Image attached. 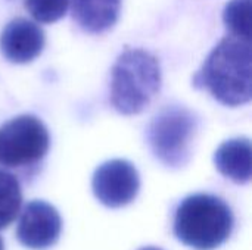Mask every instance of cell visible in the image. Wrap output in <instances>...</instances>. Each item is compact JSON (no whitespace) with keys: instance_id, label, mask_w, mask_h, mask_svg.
Masks as SVG:
<instances>
[{"instance_id":"6da1fadb","label":"cell","mask_w":252,"mask_h":250,"mask_svg":"<svg viewBox=\"0 0 252 250\" xmlns=\"http://www.w3.org/2000/svg\"><path fill=\"white\" fill-rule=\"evenodd\" d=\"M193 85L226 106H241L252 97L251 41L224 37L193 77Z\"/></svg>"},{"instance_id":"7a4b0ae2","label":"cell","mask_w":252,"mask_h":250,"mask_svg":"<svg viewBox=\"0 0 252 250\" xmlns=\"http://www.w3.org/2000/svg\"><path fill=\"white\" fill-rule=\"evenodd\" d=\"M233 214L229 205L213 194L198 193L188 196L174 215V236L188 248L214 250L232 234Z\"/></svg>"},{"instance_id":"3957f363","label":"cell","mask_w":252,"mask_h":250,"mask_svg":"<svg viewBox=\"0 0 252 250\" xmlns=\"http://www.w3.org/2000/svg\"><path fill=\"white\" fill-rule=\"evenodd\" d=\"M161 88L158 59L142 49L124 50L111 74V103L123 115L145 111Z\"/></svg>"},{"instance_id":"277c9868","label":"cell","mask_w":252,"mask_h":250,"mask_svg":"<svg viewBox=\"0 0 252 250\" xmlns=\"http://www.w3.org/2000/svg\"><path fill=\"white\" fill-rule=\"evenodd\" d=\"M198 128L195 115L182 106L162 109L151 122L148 141L155 158L165 167H183L190 156V144Z\"/></svg>"},{"instance_id":"5b68a950","label":"cell","mask_w":252,"mask_h":250,"mask_svg":"<svg viewBox=\"0 0 252 250\" xmlns=\"http://www.w3.org/2000/svg\"><path fill=\"white\" fill-rule=\"evenodd\" d=\"M46 125L32 115H19L0 127V165L30 167L40 162L49 150Z\"/></svg>"},{"instance_id":"8992f818","label":"cell","mask_w":252,"mask_h":250,"mask_svg":"<svg viewBox=\"0 0 252 250\" xmlns=\"http://www.w3.org/2000/svg\"><path fill=\"white\" fill-rule=\"evenodd\" d=\"M92 189L96 199L106 208H123L131 203L139 193V172L128 161H108L94 171Z\"/></svg>"},{"instance_id":"52a82bcc","label":"cell","mask_w":252,"mask_h":250,"mask_svg":"<svg viewBox=\"0 0 252 250\" xmlns=\"http://www.w3.org/2000/svg\"><path fill=\"white\" fill-rule=\"evenodd\" d=\"M61 231L62 220L55 206L44 200H32L19 215L16 239L24 248L44 250L59 240Z\"/></svg>"},{"instance_id":"ba28073f","label":"cell","mask_w":252,"mask_h":250,"mask_svg":"<svg viewBox=\"0 0 252 250\" xmlns=\"http://www.w3.org/2000/svg\"><path fill=\"white\" fill-rule=\"evenodd\" d=\"M44 41V32L38 25L28 19L16 18L1 31L0 50L12 63H28L43 52Z\"/></svg>"},{"instance_id":"9c48e42d","label":"cell","mask_w":252,"mask_h":250,"mask_svg":"<svg viewBox=\"0 0 252 250\" xmlns=\"http://www.w3.org/2000/svg\"><path fill=\"white\" fill-rule=\"evenodd\" d=\"M214 164L219 172L238 183H250L252 174L251 141L245 137L224 141L214 155Z\"/></svg>"},{"instance_id":"30bf717a","label":"cell","mask_w":252,"mask_h":250,"mask_svg":"<svg viewBox=\"0 0 252 250\" xmlns=\"http://www.w3.org/2000/svg\"><path fill=\"white\" fill-rule=\"evenodd\" d=\"M75 22L87 32L100 34L118 19L121 0H69Z\"/></svg>"},{"instance_id":"8fae6325","label":"cell","mask_w":252,"mask_h":250,"mask_svg":"<svg viewBox=\"0 0 252 250\" xmlns=\"http://www.w3.org/2000/svg\"><path fill=\"white\" fill-rule=\"evenodd\" d=\"M22 205V192L19 181L10 172L0 169V230L10 225Z\"/></svg>"},{"instance_id":"7c38bea8","label":"cell","mask_w":252,"mask_h":250,"mask_svg":"<svg viewBox=\"0 0 252 250\" xmlns=\"http://www.w3.org/2000/svg\"><path fill=\"white\" fill-rule=\"evenodd\" d=\"M251 1L230 0L223 12V21L233 37L251 41Z\"/></svg>"},{"instance_id":"4fadbf2b","label":"cell","mask_w":252,"mask_h":250,"mask_svg":"<svg viewBox=\"0 0 252 250\" xmlns=\"http://www.w3.org/2000/svg\"><path fill=\"white\" fill-rule=\"evenodd\" d=\"M69 0H25L28 13L41 24H52L65 16Z\"/></svg>"},{"instance_id":"5bb4252c","label":"cell","mask_w":252,"mask_h":250,"mask_svg":"<svg viewBox=\"0 0 252 250\" xmlns=\"http://www.w3.org/2000/svg\"><path fill=\"white\" fill-rule=\"evenodd\" d=\"M140 250H162V249H158V248H143V249Z\"/></svg>"},{"instance_id":"9a60e30c","label":"cell","mask_w":252,"mask_h":250,"mask_svg":"<svg viewBox=\"0 0 252 250\" xmlns=\"http://www.w3.org/2000/svg\"><path fill=\"white\" fill-rule=\"evenodd\" d=\"M0 250H4V246H3V240H1V237H0Z\"/></svg>"}]
</instances>
